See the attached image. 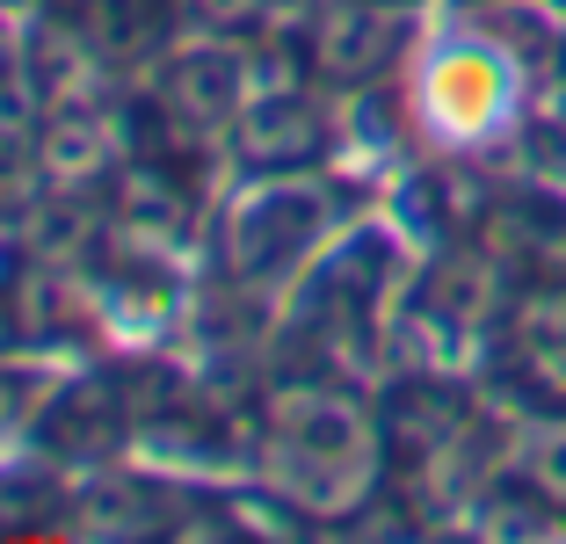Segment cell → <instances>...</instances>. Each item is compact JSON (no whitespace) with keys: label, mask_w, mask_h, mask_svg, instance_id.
I'll return each instance as SVG.
<instances>
[{"label":"cell","mask_w":566,"mask_h":544,"mask_svg":"<svg viewBox=\"0 0 566 544\" xmlns=\"http://www.w3.org/2000/svg\"><path fill=\"white\" fill-rule=\"evenodd\" d=\"M509 66H501L494 51L480 44H450L436 51L429 81H421V116H429L443 138H458V146H472V138H486L509 116Z\"/></svg>","instance_id":"obj_1"}]
</instances>
